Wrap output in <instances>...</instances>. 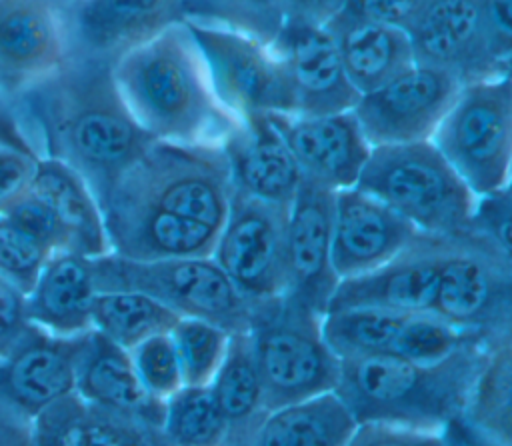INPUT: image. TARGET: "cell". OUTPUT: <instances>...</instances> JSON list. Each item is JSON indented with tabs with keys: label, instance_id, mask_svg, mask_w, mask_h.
I'll return each mask as SVG.
<instances>
[{
	"label": "cell",
	"instance_id": "obj_5",
	"mask_svg": "<svg viewBox=\"0 0 512 446\" xmlns=\"http://www.w3.org/2000/svg\"><path fill=\"white\" fill-rule=\"evenodd\" d=\"M250 336L268 410L336 390L340 358L322 334V314L282 294L252 304Z\"/></svg>",
	"mask_w": 512,
	"mask_h": 446
},
{
	"label": "cell",
	"instance_id": "obj_27",
	"mask_svg": "<svg viewBox=\"0 0 512 446\" xmlns=\"http://www.w3.org/2000/svg\"><path fill=\"white\" fill-rule=\"evenodd\" d=\"M340 50L350 84L366 94L414 62L410 36L404 28L366 18L342 8L326 22Z\"/></svg>",
	"mask_w": 512,
	"mask_h": 446
},
{
	"label": "cell",
	"instance_id": "obj_43",
	"mask_svg": "<svg viewBox=\"0 0 512 446\" xmlns=\"http://www.w3.org/2000/svg\"><path fill=\"white\" fill-rule=\"evenodd\" d=\"M446 434L418 430L400 424H382V422H366L358 424L350 446H398V444H444Z\"/></svg>",
	"mask_w": 512,
	"mask_h": 446
},
{
	"label": "cell",
	"instance_id": "obj_35",
	"mask_svg": "<svg viewBox=\"0 0 512 446\" xmlns=\"http://www.w3.org/2000/svg\"><path fill=\"white\" fill-rule=\"evenodd\" d=\"M284 0H184V20L218 26L272 44L286 22Z\"/></svg>",
	"mask_w": 512,
	"mask_h": 446
},
{
	"label": "cell",
	"instance_id": "obj_26",
	"mask_svg": "<svg viewBox=\"0 0 512 446\" xmlns=\"http://www.w3.org/2000/svg\"><path fill=\"white\" fill-rule=\"evenodd\" d=\"M76 392L94 404L132 414L162 430L166 400L150 396L134 370L130 352L94 328L82 344Z\"/></svg>",
	"mask_w": 512,
	"mask_h": 446
},
{
	"label": "cell",
	"instance_id": "obj_22",
	"mask_svg": "<svg viewBox=\"0 0 512 446\" xmlns=\"http://www.w3.org/2000/svg\"><path fill=\"white\" fill-rule=\"evenodd\" d=\"M74 54L114 64L130 48L184 20V0H74L68 4Z\"/></svg>",
	"mask_w": 512,
	"mask_h": 446
},
{
	"label": "cell",
	"instance_id": "obj_30",
	"mask_svg": "<svg viewBox=\"0 0 512 446\" xmlns=\"http://www.w3.org/2000/svg\"><path fill=\"white\" fill-rule=\"evenodd\" d=\"M356 428L348 404L328 390L270 410L252 446H350Z\"/></svg>",
	"mask_w": 512,
	"mask_h": 446
},
{
	"label": "cell",
	"instance_id": "obj_49",
	"mask_svg": "<svg viewBox=\"0 0 512 446\" xmlns=\"http://www.w3.org/2000/svg\"><path fill=\"white\" fill-rule=\"evenodd\" d=\"M502 72H506V74L512 78V58H508V60L502 62Z\"/></svg>",
	"mask_w": 512,
	"mask_h": 446
},
{
	"label": "cell",
	"instance_id": "obj_15",
	"mask_svg": "<svg viewBox=\"0 0 512 446\" xmlns=\"http://www.w3.org/2000/svg\"><path fill=\"white\" fill-rule=\"evenodd\" d=\"M270 124L292 152L304 180L330 190L356 184L372 144L366 140L354 110L330 114L276 112Z\"/></svg>",
	"mask_w": 512,
	"mask_h": 446
},
{
	"label": "cell",
	"instance_id": "obj_42",
	"mask_svg": "<svg viewBox=\"0 0 512 446\" xmlns=\"http://www.w3.org/2000/svg\"><path fill=\"white\" fill-rule=\"evenodd\" d=\"M38 156L14 146L0 144V214L28 194Z\"/></svg>",
	"mask_w": 512,
	"mask_h": 446
},
{
	"label": "cell",
	"instance_id": "obj_23",
	"mask_svg": "<svg viewBox=\"0 0 512 446\" xmlns=\"http://www.w3.org/2000/svg\"><path fill=\"white\" fill-rule=\"evenodd\" d=\"M38 446H166L162 430L148 422L82 398L76 390L32 418Z\"/></svg>",
	"mask_w": 512,
	"mask_h": 446
},
{
	"label": "cell",
	"instance_id": "obj_18",
	"mask_svg": "<svg viewBox=\"0 0 512 446\" xmlns=\"http://www.w3.org/2000/svg\"><path fill=\"white\" fill-rule=\"evenodd\" d=\"M110 252L132 260L212 256L220 228L142 200L108 194L102 202Z\"/></svg>",
	"mask_w": 512,
	"mask_h": 446
},
{
	"label": "cell",
	"instance_id": "obj_4",
	"mask_svg": "<svg viewBox=\"0 0 512 446\" xmlns=\"http://www.w3.org/2000/svg\"><path fill=\"white\" fill-rule=\"evenodd\" d=\"M354 186L440 236L470 228L478 200L432 140L372 146Z\"/></svg>",
	"mask_w": 512,
	"mask_h": 446
},
{
	"label": "cell",
	"instance_id": "obj_24",
	"mask_svg": "<svg viewBox=\"0 0 512 446\" xmlns=\"http://www.w3.org/2000/svg\"><path fill=\"white\" fill-rule=\"evenodd\" d=\"M96 292L92 256L54 250L26 294V320L56 336L86 334L92 330Z\"/></svg>",
	"mask_w": 512,
	"mask_h": 446
},
{
	"label": "cell",
	"instance_id": "obj_31",
	"mask_svg": "<svg viewBox=\"0 0 512 446\" xmlns=\"http://www.w3.org/2000/svg\"><path fill=\"white\" fill-rule=\"evenodd\" d=\"M482 350V368L458 428L478 442L512 446V330Z\"/></svg>",
	"mask_w": 512,
	"mask_h": 446
},
{
	"label": "cell",
	"instance_id": "obj_50",
	"mask_svg": "<svg viewBox=\"0 0 512 446\" xmlns=\"http://www.w3.org/2000/svg\"><path fill=\"white\" fill-rule=\"evenodd\" d=\"M506 190H508V192H510V194H512V178H510V182H508V184H506Z\"/></svg>",
	"mask_w": 512,
	"mask_h": 446
},
{
	"label": "cell",
	"instance_id": "obj_34",
	"mask_svg": "<svg viewBox=\"0 0 512 446\" xmlns=\"http://www.w3.org/2000/svg\"><path fill=\"white\" fill-rule=\"evenodd\" d=\"M162 434L166 446H222L228 424L208 386L184 384L166 398Z\"/></svg>",
	"mask_w": 512,
	"mask_h": 446
},
{
	"label": "cell",
	"instance_id": "obj_39",
	"mask_svg": "<svg viewBox=\"0 0 512 446\" xmlns=\"http://www.w3.org/2000/svg\"><path fill=\"white\" fill-rule=\"evenodd\" d=\"M128 352L134 370L150 396L166 400L184 386L180 358L170 332L148 336Z\"/></svg>",
	"mask_w": 512,
	"mask_h": 446
},
{
	"label": "cell",
	"instance_id": "obj_36",
	"mask_svg": "<svg viewBox=\"0 0 512 446\" xmlns=\"http://www.w3.org/2000/svg\"><path fill=\"white\" fill-rule=\"evenodd\" d=\"M170 334L180 358L184 384L208 386L224 360L232 332L202 318L180 316Z\"/></svg>",
	"mask_w": 512,
	"mask_h": 446
},
{
	"label": "cell",
	"instance_id": "obj_25",
	"mask_svg": "<svg viewBox=\"0 0 512 446\" xmlns=\"http://www.w3.org/2000/svg\"><path fill=\"white\" fill-rule=\"evenodd\" d=\"M234 188L278 204H292L304 176L268 116L240 122L224 140Z\"/></svg>",
	"mask_w": 512,
	"mask_h": 446
},
{
	"label": "cell",
	"instance_id": "obj_2",
	"mask_svg": "<svg viewBox=\"0 0 512 446\" xmlns=\"http://www.w3.org/2000/svg\"><path fill=\"white\" fill-rule=\"evenodd\" d=\"M112 74L128 110L154 140L224 144L240 124L220 102L186 20L124 52Z\"/></svg>",
	"mask_w": 512,
	"mask_h": 446
},
{
	"label": "cell",
	"instance_id": "obj_48",
	"mask_svg": "<svg viewBox=\"0 0 512 446\" xmlns=\"http://www.w3.org/2000/svg\"><path fill=\"white\" fill-rule=\"evenodd\" d=\"M284 2H286L288 16L322 22V24H326L346 6V0H284Z\"/></svg>",
	"mask_w": 512,
	"mask_h": 446
},
{
	"label": "cell",
	"instance_id": "obj_33",
	"mask_svg": "<svg viewBox=\"0 0 512 446\" xmlns=\"http://www.w3.org/2000/svg\"><path fill=\"white\" fill-rule=\"evenodd\" d=\"M408 314L378 306L332 308L322 314V334L338 358L392 354Z\"/></svg>",
	"mask_w": 512,
	"mask_h": 446
},
{
	"label": "cell",
	"instance_id": "obj_10",
	"mask_svg": "<svg viewBox=\"0 0 512 446\" xmlns=\"http://www.w3.org/2000/svg\"><path fill=\"white\" fill-rule=\"evenodd\" d=\"M288 212V204L232 192L212 256L252 304L288 292Z\"/></svg>",
	"mask_w": 512,
	"mask_h": 446
},
{
	"label": "cell",
	"instance_id": "obj_11",
	"mask_svg": "<svg viewBox=\"0 0 512 446\" xmlns=\"http://www.w3.org/2000/svg\"><path fill=\"white\" fill-rule=\"evenodd\" d=\"M206 60L212 86L238 122L294 112V94L274 48L254 36L186 22Z\"/></svg>",
	"mask_w": 512,
	"mask_h": 446
},
{
	"label": "cell",
	"instance_id": "obj_29",
	"mask_svg": "<svg viewBox=\"0 0 512 446\" xmlns=\"http://www.w3.org/2000/svg\"><path fill=\"white\" fill-rule=\"evenodd\" d=\"M210 388L228 424L226 446H252L270 410L264 402L250 332L230 334L228 350Z\"/></svg>",
	"mask_w": 512,
	"mask_h": 446
},
{
	"label": "cell",
	"instance_id": "obj_41",
	"mask_svg": "<svg viewBox=\"0 0 512 446\" xmlns=\"http://www.w3.org/2000/svg\"><path fill=\"white\" fill-rule=\"evenodd\" d=\"M4 214L24 226L30 234H34L42 244L54 250H72L70 234L64 224L58 220L54 210L34 196L30 190L18 202H14Z\"/></svg>",
	"mask_w": 512,
	"mask_h": 446
},
{
	"label": "cell",
	"instance_id": "obj_47",
	"mask_svg": "<svg viewBox=\"0 0 512 446\" xmlns=\"http://www.w3.org/2000/svg\"><path fill=\"white\" fill-rule=\"evenodd\" d=\"M32 418L0 400V446H32Z\"/></svg>",
	"mask_w": 512,
	"mask_h": 446
},
{
	"label": "cell",
	"instance_id": "obj_14",
	"mask_svg": "<svg viewBox=\"0 0 512 446\" xmlns=\"http://www.w3.org/2000/svg\"><path fill=\"white\" fill-rule=\"evenodd\" d=\"M406 32L414 62L448 70L462 84L502 72L490 42L484 0H428Z\"/></svg>",
	"mask_w": 512,
	"mask_h": 446
},
{
	"label": "cell",
	"instance_id": "obj_40",
	"mask_svg": "<svg viewBox=\"0 0 512 446\" xmlns=\"http://www.w3.org/2000/svg\"><path fill=\"white\" fill-rule=\"evenodd\" d=\"M470 228L486 236L512 264V194L506 188L478 196Z\"/></svg>",
	"mask_w": 512,
	"mask_h": 446
},
{
	"label": "cell",
	"instance_id": "obj_6",
	"mask_svg": "<svg viewBox=\"0 0 512 446\" xmlns=\"http://www.w3.org/2000/svg\"><path fill=\"white\" fill-rule=\"evenodd\" d=\"M92 262L96 290H138L178 316L202 318L228 332L250 330L252 302L214 256L132 260L110 252Z\"/></svg>",
	"mask_w": 512,
	"mask_h": 446
},
{
	"label": "cell",
	"instance_id": "obj_37",
	"mask_svg": "<svg viewBox=\"0 0 512 446\" xmlns=\"http://www.w3.org/2000/svg\"><path fill=\"white\" fill-rule=\"evenodd\" d=\"M472 342L478 340L460 330L458 326H454L452 322H448L446 318H442L440 314H436L434 310H422L410 312L406 316L394 342L392 354L410 360L432 362Z\"/></svg>",
	"mask_w": 512,
	"mask_h": 446
},
{
	"label": "cell",
	"instance_id": "obj_17",
	"mask_svg": "<svg viewBox=\"0 0 512 446\" xmlns=\"http://www.w3.org/2000/svg\"><path fill=\"white\" fill-rule=\"evenodd\" d=\"M448 236L418 232V236L378 268L342 278L328 310L378 306L400 312L432 310Z\"/></svg>",
	"mask_w": 512,
	"mask_h": 446
},
{
	"label": "cell",
	"instance_id": "obj_3",
	"mask_svg": "<svg viewBox=\"0 0 512 446\" xmlns=\"http://www.w3.org/2000/svg\"><path fill=\"white\" fill-rule=\"evenodd\" d=\"M482 360L478 342L432 362L394 354L340 358L336 392L358 424L382 422L448 434L460 424Z\"/></svg>",
	"mask_w": 512,
	"mask_h": 446
},
{
	"label": "cell",
	"instance_id": "obj_20",
	"mask_svg": "<svg viewBox=\"0 0 512 446\" xmlns=\"http://www.w3.org/2000/svg\"><path fill=\"white\" fill-rule=\"evenodd\" d=\"M86 334L56 336L30 324L20 342L0 358V400L34 418L74 392Z\"/></svg>",
	"mask_w": 512,
	"mask_h": 446
},
{
	"label": "cell",
	"instance_id": "obj_8",
	"mask_svg": "<svg viewBox=\"0 0 512 446\" xmlns=\"http://www.w3.org/2000/svg\"><path fill=\"white\" fill-rule=\"evenodd\" d=\"M430 140L476 196L504 190L512 178V78L498 72L462 84Z\"/></svg>",
	"mask_w": 512,
	"mask_h": 446
},
{
	"label": "cell",
	"instance_id": "obj_12",
	"mask_svg": "<svg viewBox=\"0 0 512 446\" xmlns=\"http://www.w3.org/2000/svg\"><path fill=\"white\" fill-rule=\"evenodd\" d=\"M66 0H0V96L16 104L72 58Z\"/></svg>",
	"mask_w": 512,
	"mask_h": 446
},
{
	"label": "cell",
	"instance_id": "obj_51",
	"mask_svg": "<svg viewBox=\"0 0 512 446\" xmlns=\"http://www.w3.org/2000/svg\"><path fill=\"white\" fill-rule=\"evenodd\" d=\"M66 2H68V4H70V2H74V0H66Z\"/></svg>",
	"mask_w": 512,
	"mask_h": 446
},
{
	"label": "cell",
	"instance_id": "obj_7",
	"mask_svg": "<svg viewBox=\"0 0 512 446\" xmlns=\"http://www.w3.org/2000/svg\"><path fill=\"white\" fill-rule=\"evenodd\" d=\"M232 192V170L222 144L166 140H154L108 190L214 228H222Z\"/></svg>",
	"mask_w": 512,
	"mask_h": 446
},
{
	"label": "cell",
	"instance_id": "obj_38",
	"mask_svg": "<svg viewBox=\"0 0 512 446\" xmlns=\"http://www.w3.org/2000/svg\"><path fill=\"white\" fill-rule=\"evenodd\" d=\"M52 250L8 214H0V276L28 294Z\"/></svg>",
	"mask_w": 512,
	"mask_h": 446
},
{
	"label": "cell",
	"instance_id": "obj_46",
	"mask_svg": "<svg viewBox=\"0 0 512 446\" xmlns=\"http://www.w3.org/2000/svg\"><path fill=\"white\" fill-rule=\"evenodd\" d=\"M0 144L20 148V150L30 152L40 158L36 142H34L28 126L24 124L16 104L4 100L2 96H0Z\"/></svg>",
	"mask_w": 512,
	"mask_h": 446
},
{
	"label": "cell",
	"instance_id": "obj_16",
	"mask_svg": "<svg viewBox=\"0 0 512 446\" xmlns=\"http://www.w3.org/2000/svg\"><path fill=\"white\" fill-rule=\"evenodd\" d=\"M284 64L294 94V112L330 114L352 110L360 94L350 84L330 28L296 16L270 44Z\"/></svg>",
	"mask_w": 512,
	"mask_h": 446
},
{
	"label": "cell",
	"instance_id": "obj_45",
	"mask_svg": "<svg viewBox=\"0 0 512 446\" xmlns=\"http://www.w3.org/2000/svg\"><path fill=\"white\" fill-rule=\"evenodd\" d=\"M494 56L502 64L512 58V0H484Z\"/></svg>",
	"mask_w": 512,
	"mask_h": 446
},
{
	"label": "cell",
	"instance_id": "obj_9",
	"mask_svg": "<svg viewBox=\"0 0 512 446\" xmlns=\"http://www.w3.org/2000/svg\"><path fill=\"white\" fill-rule=\"evenodd\" d=\"M432 310L480 344L512 330V264L480 232L448 236Z\"/></svg>",
	"mask_w": 512,
	"mask_h": 446
},
{
	"label": "cell",
	"instance_id": "obj_28",
	"mask_svg": "<svg viewBox=\"0 0 512 446\" xmlns=\"http://www.w3.org/2000/svg\"><path fill=\"white\" fill-rule=\"evenodd\" d=\"M30 192L54 210L70 234L72 250L92 258L110 254L100 202L74 168L58 158L40 156Z\"/></svg>",
	"mask_w": 512,
	"mask_h": 446
},
{
	"label": "cell",
	"instance_id": "obj_13",
	"mask_svg": "<svg viewBox=\"0 0 512 446\" xmlns=\"http://www.w3.org/2000/svg\"><path fill=\"white\" fill-rule=\"evenodd\" d=\"M460 88L462 80L452 72L412 62L382 86L360 94L352 110L372 146L430 140Z\"/></svg>",
	"mask_w": 512,
	"mask_h": 446
},
{
	"label": "cell",
	"instance_id": "obj_21",
	"mask_svg": "<svg viewBox=\"0 0 512 446\" xmlns=\"http://www.w3.org/2000/svg\"><path fill=\"white\" fill-rule=\"evenodd\" d=\"M418 232L376 196L356 186L336 190L332 266L340 280L370 272L404 250Z\"/></svg>",
	"mask_w": 512,
	"mask_h": 446
},
{
	"label": "cell",
	"instance_id": "obj_19",
	"mask_svg": "<svg viewBox=\"0 0 512 446\" xmlns=\"http://www.w3.org/2000/svg\"><path fill=\"white\" fill-rule=\"evenodd\" d=\"M336 190L302 180L288 212V292L320 314L340 282L332 266V224Z\"/></svg>",
	"mask_w": 512,
	"mask_h": 446
},
{
	"label": "cell",
	"instance_id": "obj_44",
	"mask_svg": "<svg viewBox=\"0 0 512 446\" xmlns=\"http://www.w3.org/2000/svg\"><path fill=\"white\" fill-rule=\"evenodd\" d=\"M428 0H346L348 10L408 30Z\"/></svg>",
	"mask_w": 512,
	"mask_h": 446
},
{
	"label": "cell",
	"instance_id": "obj_32",
	"mask_svg": "<svg viewBox=\"0 0 512 446\" xmlns=\"http://www.w3.org/2000/svg\"><path fill=\"white\" fill-rule=\"evenodd\" d=\"M178 314L138 290H98L92 304V328L130 350L148 336L170 332Z\"/></svg>",
	"mask_w": 512,
	"mask_h": 446
},
{
	"label": "cell",
	"instance_id": "obj_1",
	"mask_svg": "<svg viewBox=\"0 0 512 446\" xmlns=\"http://www.w3.org/2000/svg\"><path fill=\"white\" fill-rule=\"evenodd\" d=\"M16 108L40 156L74 168L98 202L154 138L128 110L112 62L72 54L54 76L24 94Z\"/></svg>",
	"mask_w": 512,
	"mask_h": 446
}]
</instances>
